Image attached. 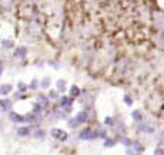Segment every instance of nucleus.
Returning a JSON list of instances; mask_svg holds the SVG:
<instances>
[{
    "mask_svg": "<svg viewBox=\"0 0 164 155\" xmlns=\"http://www.w3.org/2000/svg\"><path fill=\"white\" fill-rule=\"evenodd\" d=\"M50 135L54 137V138H57V139H60V141H64V139L67 138L66 131H63V129H60V128H53L51 131H50Z\"/></svg>",
    "mask_w": 164,
    "mask_h": 155,
    "instance_id": "f257e3e1",
    "label": "nucleus"
},
{
    "mask_svg": "<svg viewBox=\"0 0 164 155\" xmlns=\"http://www.w3.org/2000/svg\"><path fill=\"white\" fill-rule=\"evenodd\" d=\"M97 137H98V134L96 131H91V129H84V131L80 132V138L82 139H94V138H97Z\"/></svg>",
    "mask_w": 164,
    "mask_h": 155,
    "instance_id": "f03ea898",
    "label": "nucleus"
},
{
    "mask_svg": "<svg viewBox=\"0 0 164 155\" xmlns=\"http://www.w3.org/2000/svg\"><path fill=\"white\" fill-rule=\"evenodd\" d=\"M9 117H10V120L13 123H24V121H26V117H23V115L17 114V112H10Z\"/></svg>",
    "mask_w": 164,
    "mask_h": 155,
    "instance_id": "7ed1b4c3",
    "label": "nucleus"
},
{
    "mask_svg": "<svg viewBox=\"0 0 164 155\" xmlns=\"http://www.w3.org/2000/svg\"><path fill=\"white\" fill-rule=\"evenodd\" d=\"M27 54V48L26 47H17L16 51H14V57L16 59H24Z\"/></svg>",
    "mask_w": 164,
    "mask_h": 155,
    "instance_id": "20e7f679",
    "label": "nucleus"
},
{
    "mask_svg": "<svg viewBox=\"0 0 164 155\" xmlns=\"http://www.w3.org/2000/svg\"><path fill=\"white\" fill-rule=\"evenodd\" d=\"M10 91H11L10 84H2V86H0V96H7Z\"/></svg>",
    "mask_w": 164,
    "mask_h": 155,
    "instance_id": "39448f33",
    "label": "nucleus"
},
{
    "mask_svg": "<svg viewBox=\"0 0 164 155\" xmlns=\"http://www.w3.org/2000/svg\"><path fill=\"white\" fill-rule=\"evenodd\" d=\"M77 120H79V121H80V124L82 123H86V121H87L88 120V114L86 111H82V112H79V114H77Z\"/></svg>",
    "mask_w": 164,
    "mask_h": 155,
    "instance_id": "423d86ee",
    "label": "nucleus"
},
{
    "mask_svg": "<svg viewBox=\"0 0 164 155\" xmlns=\"http://www.w3.org/2000/svg\"><path fill=\"white\" fill-rule=\"evenodd\" d=\"M131 117H133V120L134 121H137V123H141V120H143V115H141V112L140 111H133L131 112Z\"/></svg>",
    "mask_w": 164,
    "mask_h": 155,
    "instance_id": "0eeeda50",
    "label": "nucleus"
},
{
    "mask_svg": "<svg viewBox=\"0 0 164 155\" xmlns=\"http://www.w3.org/2000/svg\"><path fill=\"white\" fill-rule=\"evenodd\" d=\"M71 102H73V100H71V98H69V97H63V98H61V107L70 108Z\"/></svg>",
    "mask_w": 164,
    "mask_h": 155,
    "instance_id": "6e6552de",
    "label": "nucleus"
},
{
    "mask_svg": "<svg viewBox=\"0 0 164 155\" xmlns=\"http://www.w3.org/2000/svg\"><path fill=\"white\" fill-rule=\"evenodd\" d=\"M0 105H2L3 110H10L11 101H10V100H2V101H0Z\"/></svg>",
    "mask_w": 164,
    "mask_h": 155,
    "instance_id": "1a4fd4ad",
    "label": "nucleus"
},
{
    "mask_svg": "<svg viewBox=\"0 0 164 155\" xmlns=\"http://www.w3.org/2000/svg\"><path fill=\"white\" fill-rule=\"evenodd\" d=\"M17 134H19L20 137H26V135L30 134V128H29V127H23V128H20L17 131Z\"/></svg>",
    "mask_w": 164,
    "mask_h": 155,
    "instance_id": "9d476101",
    "label": "nucleus"
},
{
    "mask_svg": "<svg viewBox=\"0 0 164 155\" xmlns=\"http://www.w3.org/2000/svg\"><path fill=\"white\" fill-rule=\"evenodd\" d=\"M70 96L73 97V98H76V97L80 96V90H79V87L76 86H73V88L70 90Z\"/></svg>",
    "mask_w": 164,
    "mask_h": 155,
    "instance_id": "9b49d317",
    "label": "nucleus"
},
{
    "mask_svg": "<svg viewBox=\"0 0 164 155\" xmlns=\"http://www.w3.org/2000/svg\"><path fill=\"white\" fill-rule=\"evenodd\" d=\"M56 86H57V90L59 91H64L66 90V81L64 80H59Z\"/></svg>",
    "mask_w": 164,
    "mask_h": 155,
    "instance_id": "f8f14e48",
    "label": "nucleus"
},
{
    "mask_svg": "<svg viewBox=\"0 0 164 155\" xmlns=\"http://www.w3.org/2000/svg\"><path fill=\"white\" fill-rule=\"evenodd\" d=\"M79 124H80V121H79L77 118H74V120H73V118H71V120H69V127H70V128H76Z\"/></svg>",
    "mask_w": 164,
    "mask_h": 155,
    "instance_id": "ddd939ff",
    "label": "nucleus"
},
{
    "mask_svg": "<svg viewBox=\"0 0 164 155\" xmlns=\"http://www.w3.org/2000/svg\"><path fill=\"white\" fill-rule=\"evenodd\" d=\"M113 145H114V139H111V138L104 139V147H106V148H111Z\"/></svg>",
    "mask_w": 164,
    "mask_h": 155,
    "instance_id": "4468645a",
    "label": "nucleus"
},
{
    "mask_svg": "<svg viewBox=\"0 0 164 155\" xmlns=\"http://www.w3.org/2000/svg\"><path fill=\"white\" fill-rule=\"evenodd\" d=\"M119 141H121V142H123L124 145H127V147H130V145H133V144H131V141H130V139L126 138V137H121V135L119 137Z\"/></svg>",
    "mask_w": 164,
    "mask_h": 155,
    "instance_id": "2eb2a0df",
    "label": "nucleus"
},
{
    "mask_svg": "<svg viewBox=\"0 0 164 155\" xmlns=\"http://www.w3.org/2000/svg\"><path fill=\"white\" fill-rule=\"evenodd\" d=\"M49 86H50V78L49 77H44L43 80H42V87L43 88H49Z\"/></svg>",
    "mask_w": 164,
    "mask_h": 155,
    "instance_id": "dca6fc26",
    "label": "nucleus"
},
{
    "mask_svg": "<svg viewBox=\"0 0 164 155\" xmlns=\"http://www.w3.org/2000/svg\"><path fill=\"white\" fill-rule=\"evenodd\" d=\"M39 102H40L42 105H47V104H49V100H47L44 96H42V94H40V96H39Z\"/></svg>",
    "mask_w": 164,
    "mask_h": 155,
    "instance_id": "f3484780",
    "label": "nucleus"
},
{
    "mask_svg": "<svg viewBox=\"0 0 164 155\" xmlns=\"http://www.w3.org/2000/svg\"><path fill=\"white\" fill-rule=\"evenodd\" d=\"M17 88H19V91H20V93H24V91L27 90V86H26L24 83H22V81H20V83L17 84Z\"/></svg>",
    "mask_w": 164,
    "mask_h": 155,
    "instance_id": "a211bd4d",
    "label": "nucleus"
},
{
    "mask_svg": "<svg viewBox=\"0 0 164 155\" xmlns=\"http://www.w3.org/2000/svg\"><path fill=\"white\" fill-rule=\"evenodd\" d=\"M2 44H3V47H6V48L13 47V43H11L10 40H3V41H2Z\"/></svg>",
    "mask_w": 164,
    "mask_h": 155,
    "instance_id": "6ab92c4d",
    "label": "nucleus"
},
{
    "mask_svg": "<svg viewBox=\"0 0 164 155\" xmlns=\"http://www.w3.org/2000/svg\"><path fill=\"white\" fill-rule=\"evenodd\" d=\"M104 123L107 124V125H114V120L111 117H106V120H104Z\"/></svg>",
    "mask_w": 164,
    "mask_h": 155,
    "instance_id": "aec40b11",
    "label": "nucleus"
},
{
    "mask_svg": "<svg viewBox=\"0 0 164 155\" xmlns=\"http://www.w3.org/2000/svg\"><path fill=\"white\" fill-rule=\"evenodd\" d=\"M133 147L136 148L137 152H141V151H143V147H141L140 144H138V142H134V144H133Z\"/></svg>",
    "mask_w": 164,
    "mask_h": 155,
    "instance_id": "412c9836",
    "label": "nucleus"
},
{
    "mask_svg": "<svg viewBox=\"0 0 164 155\" xmlns=\"http://www.w3.org/2000/svg\"><path fill=\"white\" fill-rule=\"evenodd\" d=\"M124 102H126L127 105H131V104H133V100H131L128 96H126V97H124Z\"/></svg>",
    "mask_w": 164,
    "mask_h": 155,
    "instance_id": "4be33fe9",
    "label": "nucleus"
},
{
    "mask_svg": "<svg viewBox=\"0 0 164 155\" xmlns=\"http://www.w3.org/2000/svg\"><path fill=\"white\" fill-rule=\"evenodd\" d=\"M37 80H33L32 83H30V88H33V90H34V88H37Z\"/></svg>",
    "mask_w": 164,
    "mask_h": 155,
    "instance_id": "5701e85b",
    "label": "nucleus"
},
{
    "mask_svg": "<svg viewBox=\"0 0 164 155\" xmlns=\"http://www.w3.org/2000/svg\"><path fill=\"white\" fill-rule=\"evenodd\" d=\"M40 111H42V105L39 104V105H36V107H34V110H33V114H37V112H40Z\"/></svg>",
    "mask_w": 164,
    "mask_h": 155,
    "instance_id": "b1692460",
    "label": "nucleus"
},
{
    "mask_svg": "<svg viewBox=\"0 0 164 155\" xmlns=\"http://www.w3.org/2000/svg\"><path fill=\"white\" fill-rule=\"evenodd\" d=\"M49 97H51V98H56V97H57V93H56V91H50Z\"/></svg>",
    "mask_w": 164,
    "mask_h": 155,
    "instance_id": "393cba45",
    "label": "nucleus"
},
{
    "mask_svg": "<svg viewBox=\"0 0 164 155\" xmlns=\"http://www.w3.org/2000/svg\"><path fill=\"white\" fill-rule=\"evenodd\" d=\"M154 154H164V150H161V148H157V150L154 151Z\"/></svg>",
    "mask_w": 164,
    "mask_h": 155,
    "instance_id": "a878e982",
    "label": "nucleus"
},
{
    "mask_svg": "<svg viewBox=\"0 0 164 155\" xmlns=\"http://www.w3.org/2000/svg\"><path fill=\"white\" fill-rule=\"evenodd\" d=\"M2 73H3V65L0 64V75H2Z\"/></svg>",
    "mask_w": 164,
    "mask_h": 155,
    "instance_id": "bb28decb",
    "label": "nucleus"
}]
</instances>
